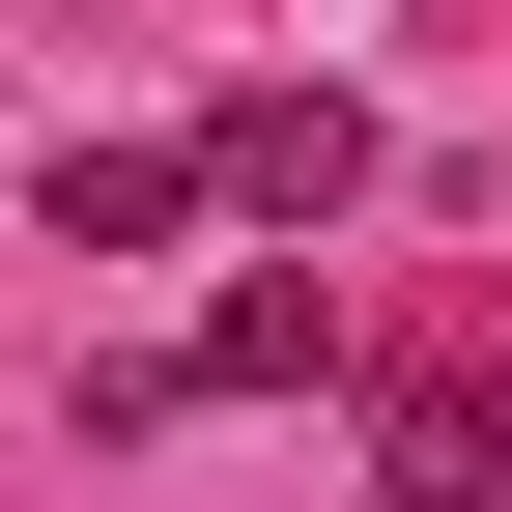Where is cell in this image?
<instances>
[{
	"instance_id": "7a4b0ae2",
	"label": "cell",
	"mask_w": 512,
	"mask_h": 512,
	"mask_svg": "<svg viewBox=\"0 0 512 512\" xmlns=\"http://www.w3.org/2000/svg\"><path fill=\"white\" fill-rule=\"evenodd\" d=\"M29 200H57V256H171V228L228 200V171H200V143H57Z\"/></svg>"
},
{
	"instance_id": "277c9868",
	"label": "cell",
	"mask_w": 512,
	"mask_h": 512,
	"mask_svg": "<svg viewBox=\"0 0 512 512\" xmlns=\"http://www.w3.org/2000/svg\"><path fill=\"white\" fill-rule=\"evenodd\" d=\"M399 512H512V399H484V370L399 399Z\"/></svg>"
},
{
	"instance_id": "3957f363",
	"label": "cell",
	"mask_w": 512,
	"mask_h": 512,
	"mask_svg": "<svg viewBox=\"0 0 512 512\" xmlns=\"http://www.w3.org/2000/svg\"><path fill=\"white\" fill-rule=\"evenodd\" d=\"M313 370H342V285H285V256L200 285V399H313Z\"/></svg>"
},
{
	"instance_id": "6da1fadb",
	"label": "cell",
	"mask_w": 512,
	"mask_h": 512,
	"mask_svg": "<svg viewBox=\"0 0 512 512\" xmlns=\"http://www.w3.org/2000/svg\"><path fill=\"white\" fill-rule=\"evenodd\" d=\"M200 171H228V228H342V200H370V114H342V86H228Z\"/></svg>"
}]
</instances>
